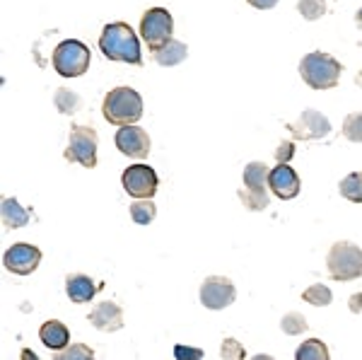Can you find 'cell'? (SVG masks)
Wrapping results in <instances>:
<instances>
[{"label":"cell","instance_id":"obj_27","mask_svg":"<svg viewBox=\"0 0 362 360\" xmlns=\"http://www.w3.org/2000/svg\"><path fill=\"white\" fill-rule=\"evenodd\" d=\"M56 360H87V358H95V351H92L87 344H70L63 351L54 353Z\"/></svg>","mask_w":362,"mask_h":360},{"label":"cell","instance_id":"obj_33","mask_svg":"<svg viewBox=\"0 0 362 360\" xmlns=\"http://www.w3.org/2000/svg\"><path fill=\"white\" fill-rule=\"evenodd\" d=\"M247 3L256 10H271L278 5V0H247Z\"/></svg>","mask_w":362,"mask_h":360},{"label":"cell","instance_id":"obj_17","mask_svg":"<svg viewBox=\"0 0 362 360\" xmlns=\"http://www.w3.org/2000/svg\"><path fill=\"white\" fill-rule=\"evenodd\" d=\"M150 54H153L157 66L172 68V66H179V63H184V61H186V56H189V46L177 42V39H169L167 44L150 49Z\"/></svg>","mask_w":362,"mask_h":360},{"label":"cell","instance_id":"obj_30","mask_svg":"<svg viewBox=\"0 0 362 360\" xmlns=\"http://www.w3.org/2000/svg\"><path fill=\"white\" fill-rule=\"evenodd\" d=\"M247 353H244L242 344H237L235 339H225L223 341V348H220V358L225 360H242Z\"/></svg>","mask_w":362,"mask_h":360},{"label":"cell","instance_id":"obj_31","mask_svg":"<svg viewBox=\"0 0 362 360\" xmlns=\"http://www.w3.org/2000/svg\"><path fill=\"white\" fill-rule=\"evenodd\" d=\"M295 158V143L293 141H283L276 150V162H290Z\"/></svg>","mask_w":362,"mask_h":360},{"label":"cell","instance_id":"obj_5","mask_svg":"<svg viewBox=\"0 0 362 360\" xmlns=\"http://www.w3.org/2000/svg\"><path fill=\"white\" fill-rule=\"evenodd\" d=\"M92 61V51L87 49V44L78 42V39H66L54 49L51 63H54L56 73L61 78H80L87 73Z\"/></svg>","mask_w":362,"mask_h":360},{"label":"cell","instance_id":"obj_32","mask_svg":"<svg viewBox=\"0 0 362 360\" xmlns=\"http://www.w3.org/2000/svg\"><path fill=\"white\" fill-rule=\"evenodd\" d=\"M174 356H177V358L198 360V358H203V351H201V348H186V346H177V348H174Z\"/></svg>","mask_w":362,"mask_h":360},{"label":"cell","instance_id":"obj_7","mask_svg":"<svg viewBox=\"0 0 362 360\" xmlns=\"http://www.w3.org/2000/svg\"><path fill=\"white\" fill-rule=\"evenodd\" d=\"M172 32H174V20L167 8L145 10L143 20H140V37L145 39L148 49L167 44L172 39Z\"/></svg>","mask_w":362,"mask_h":360},{"label":"cell","instance_id":"obj_25","mask_svg":"<svg viewBox=\"0 0 362 360\" xmlns=\"http://www.w3.org/2000/svg\"><path fill=\"white\" fill-rule=\"evenodd\" d=\"M307 319L300 312H288L283 319H280V329H283L288 336H297V334H305L307 332Z\"/></svg>","mask_w":362,"mask_h":360},{"label":"cell","instance_id":"obj_11","mask_svg":"<svg viewBox=\"0 0 362 360\" xmlns=\"http://www.w3.org/2000/svg\"><path fill=\"white\" fill-rule=\"evenodd\" d=\"M116 148L126 155V158L133 160H145L150 155V136L145 129H140L136 124H128V126H119L114 138Z\"/></svg>","mask_w":362,"mask_h":360},{"label":"cell","instance_id":"obj_13","mask_svg":"<svg viewBox=\"0 0 362 360\" xmlns=\"http://www.w3.org/2000/svg\"><path fill=\"white\" fill-rule=\"evenodd\" d=\"M268 189H271L280 201H290L300 194L302 182L288 162H278V165L268 172Z\"/></svg>","mask_w":362,"mask_h":360},{"label":"cell","instance_id":"obj_1","mask_svg":"<svg viewBox=\"0 0 362 360\" xmlns=\"http://www.w3.org/2000/svg\"><path fill=\"white\" fill-rule=\"evenodd\" d=\"M99 49L109 61L131 63L140 66L143 63V51H140V39L126 22H112L99 34Z\"/></svg>","mask_w":362,"mask_h":360},{"label":"cell","instance_id":"obj_26","mask_svg":"<svg viewBox=\"0 0 362 360\" xmlns=\"http://www.w3.org/2000/svg\"><path fill=\"white\" fill-rule=\"evenodd\" d=\"M297 10L307 22H317L326 15V0H300Z\"/></svg>","mask_w":362,"mask_h":360},{"label":"cell","instance_id":"obj_14","mask_svg":"<svg viewBox=\"0 0 362 360\" xmlns=\"http://www.w3.org/2000/svg\"><path fill=\"white\" fill-rule=\"evenodd\" d=\"M90 324L97 329V332H121L124 329V310L114 303V300H107V303L95 305V310L90 312Z\"/></svg>","mask_w":362,"mask_h":360},{"label":"cell","instance_id":"obj_29","mask_svg":"<svg viewBox=\"0 0 362 360\" xmlns=\"http://www.w3.org/2000/svg\"><path fill=\"white\" fill-rule=\"evenodd\" d=\"M237 196H239V201L244 203V206L249 208V211H266L268 208V196H259V194H249L247 189H239L237 191Z\"/></svg>","mask_w":362,"mask_h":360},{"label":"cell","instance_id":"obj_15","mask_svg":"<svg viewBox=\"0 0 362 360\" xmlns=\"http://www.w3.org/2000/svg\"><path fill=\"white\" fill-rule=\"evenodd\" d=\"M97 290H99V286H97L95 281H92L90 276H85V274H70L66 278L68 298L73 300V303H78V305L90 303V300L97 295Z\"/></svg>","mask_w":362,"mask_h":360},{"label":"cell","instance_id":"obj_21","mask_svg":"<svg viewBox=\"0 0 362 360\" xmlns=\"http://www.w3.org/2000/svg\"><path fill=\"white\" fill-rule=\"evenodd\" d=\"M54 104L56 109L61 114H75L80 109V104H83V100H80V95L75 90H68V87H58L56 95H54Z\"/></svg>","mask_w":362,"mask_h":360},{"label":"cell","instance_id":"obj_22","mask_svg":"<svg viewBox=\"0 0 362 360\" xmlns=\"http://www.w3.org/2000/svg\"><path fill=\"white\" fill-rule=\"evenodd\" d=\"M297 360H329V348L321 339H307L305 344L297 348Z\"/></svg>","mask_w":362,"mask_h":360},{"label":"cell","instance_id":"obj_23","mask_svg":"<svg viewBox=\"0 0 362 360\" xmlns=\"http://www.w3.org/2000/svg\"><path fill=\"white\" fill-rule=\"evenodd\" d=\"M341 196L353 203H362V172H350L341 182Z\"/></svg>","mask_w":362,"mask_h":360},{"label":"cell","instance_id":"obj_12","mask_svg":"<svg viewBox=\"0 0 362 360\" xmlns=\"http://www.w3.org/2000/svg\"><path fill=\"white\" fill-rule=\"evenodd\" d=\"M288 131L293 133L295 141H317V138H326L331 133V121L317 109H305L300 119L288 124Z\"/></svg>","mask_w":362,"mask_h":360},{"label":"cell","instance_id":"obj_6","mask_svg":"<svg viewBox=\"0 0 362 360\" xmlns=\"http://www.w3.org/2000/svg\"><path fill=\"white\" fill-rule=\"evenodd\" d=\"M97 131L92 126L83 124H73L70 126V138H68V148L63 153V158L68 162H78V165L87 167V170H95L97 167Z\"/></svg>","mask_w":362,"mask_h":360},{"label":"cell","instance_id":"obj_8","mask_svg":"<svg viewBox=\"0 0 362 360\" xmlns=\"http://www.w3.org/2000/svg\"><path fill=\"white\" fill-rule=\"evenodd\" d=\"M121 184H124L126 194L133 199H153L160 189V179L157 172L150 165H131L121 174Z\"/></svg>","mask_w":362,"mask_h":360},{"label":"cell","instance_id":"obj_19","mask_svg":"<svg viewBox=\"0 0 362 360\" xmlns=\"http://www.w3.org/2000/svg\"><path fill=\"white\" fill-rule=\"evenodd\" d=\"M0 218H3L5 228L17 230V228H25V225L29 223L32 211L22 208L17 199H3V203H0Z\"/></svg>","mask_w":362,"mask_h":360},{"label":"cell","instance_id":"obj_3","mask_svg":"<svg viewBox=\"0 0 362 360\" xmlns=\"http://www.w3.org/2000/svg\"><path fill=\"white\" fill-rule=\"evenodd\" d=\"M343 66L324 51H312L300 61V75L312 90H334L341 80Z\"/></svg>","mask_w":362,"mask_h":360},{"label":"cell","instance_id":"obj_2","mask_svg":"<svg viewBox=\"0 0 362 360\" xmlns=\"http://www.w3.org/2000/svg\"><path fill=\"white\" fill-rule=\"evenodd\" d=\"M102 114L107 119V124L112 126H128L138 124L143 119V100L133 87H114L112 92H107L102 104Z\"/></svg>","mask_w":362,"mask_h":360},{"label":"cell","instance_id":"obj_34","mask_svg":"<svg viewBox=\"0 0 362 360\" xmlns=\"http://www.w3.org/2000/svg\"><path fill=\"white\" fill-rule=\"evenodd\" d=\"M348 307H350V312H353V315H362V293L353 295V298L348 300Z\"/></svg>","mask_w":362,"mask_h":360},{"label":"cell","instance_id":"obj_9","mask_svg":"<svg viewBox=\"0 0 362 360\" xmlns=\"http://www.w3.org/2000/svg\"><path fill=\"white\" fill-rule=\"evenodd\" d=\"M42 264V249L29 245V242H17L5 252L3 266L15 276H29Z\"/></svg>","mask_w":362,"mask_h":360},{"label":"cell","instance_id":"obj_10","mask_svg":"<svg viewBox=\"0 0 362 360\" xmlns=\"http://www.w3.org/2000/svg\"><path fill=\"white\" fill-rule=\"evenodd\" d=\"M237 290L235 283L225 276H208L201 286V303L208 310H225L235 303Z\"/></svg>","mask_w":362,"mask_h":360},{"label":"cell","instance_id":"obj_24","mask_svg":"<svg viewBox=\"0 0 362 360\" xmlns=\"http://www.w3.org/2000/svg\"><path fill=\"white\" fill-rule=\"evenodd\" d=\"M302 300H305L307 305H314V307H326L334 303V293H331L329 286H321V283H317V286H309L305 293H302Z\"/></svg>","mask_w":362,"mask_h":360},{"label":"cell","instance_id":"obj_4","mask_svg":"<svg viewBox=\"0 0 362 360\" xmlns=\"http://www.w3.org/2000/svg\"><path fill=\"white\" fill-rule=\"evenodd\" d=\"M326 266H329V276L338 283L358 281L362 276V249L355 242H336L326 254Z\"/></svg>","mask_w":362,"mask_h":360},{"label":"cell","instance_id":"obj_16","mask_svg":"<svg viewBox=\"0 0 362 360\" xmlns=\"http://www.w3.org/2000/svg\"><path fill=\"white\" fill-rule=\"evenodd\" d=\"M39 339H42V344L46 348H51L54 353L70 346L68 327L63 322H58V319H49V322L42 324V329H39Z\"/></svg>","mask_w":362,"mask_h":360},{"label":"cell","instance_id":"obj_18","mask_svg":"<svg viewBox=\"0 0 362 360\" xmlns=\"http://www.w3.org/2000/svg\"><path fill=\"white\" fill-rule=\"evenodd\" d=\"M268 167L264 162H249L244 167V189L249 194H259V196H268Z\"/></svg>","mask_w":362,"mask_h":360},{"label":"cell","instance_id":"obj_35","mask_svg":"<svg viewBox=\"0 0 362 360\" xmlns=\"http://www.w3.org/2000/svg\"><path fill=\"white\" fill-rule=\"evenodd\" d=\"M355 22H358V25L362 27V8L358 10V13H355Z\"/></svg>","mask_w":362,"mask_h":360},{"label":"cell","instance_id":"obj_20","mask_svg":"<svg viewBox=\"0 0 362 360\" xmlns=\"http://www.w3.org/2000/svg\"><path fill=\"white\" fill-rule=\"evenodd\" d=\"M128 211H131V218L136 225H150L157 216V206L150 199H136L128 206Z\"/></svg>","mask_w":362,"mask_h":360},{"label":"cell","instance_id":"obj_28","mask_svg":"<svg viewBox=\"0 0 362 360\" xmlns=\"http://www.w3.org/2000/svg\"><path fill=\"white\" fill-rule=\"evenodd\" d=\"M343 136L350 143H362V112H353L343 121Z\"/></svg>","mask_w":362,"mask_h":360}]
</instances>
